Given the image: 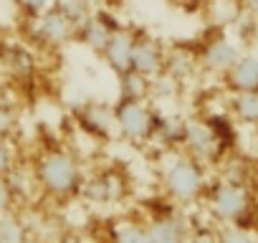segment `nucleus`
Returning <instances> with one entry per match:
<instances>
[{
    "instance_id": "f03ea898",
    "label": "nucleus",
    "mask_w": 258,
    "mask_h": 243,
    "mask_svg": "<svg viewBox=\"0 0 258 243\" xmlns=\"http://www.w3.org/2000/svg\"><path fill=\"white\" fill-rule=\"evenodd\" d=\"M203 205L215 225L248 228V220L255 213V193L248 180H235V177L220 175L218 180H210Z\"/></svg>"
},
{
    "instance_id": "20e7f679",
    "label": "nucleus",
    "mask_w": 258,
    "mask_h": 243,
    "mask_svg": "<svg viewBox=\"0 0 258 243\" xmlns=\"http://www.w3.org/2000/svg\"><path fill=\"white\" fill-rule=\"evenodd\" d=\"M225 150H228V140L223 137V132L218 127V119L192 116L185 122L180 152L190 155L192 160H198L205 167H213L225 157Z\"/></svg>"
},
{
    "instance_id": "1a4fd4ad",
    "label": "nucleus",
    "mask_w": 258,
    "mask_h": 243,
    "mask_svg": "<svg viewBox=\"0 0 258 243\" xmlns=\"http://www.w3.org/2000/svg\"><path fill=\"white\" fill-rule=\"evenodd\" d=\"M74 122L76 127L96 140H109L116 135L114 130V104L109 101H99V99H89L74 106Z\"/></svg>"
},
{
    "instance_id": "4468645a",
    "label": "nucleus",
    "mask_w": 258,
    "mask_h": 243,
    "mask_svg": "<svg viewBox=\"0 0 258 243\" xmlns=\"http://www.w3.org/2000/svg\"><path fill=\"white\" fill-rule=\"evenodd\" d=\"M225 89L230 94L243 91H258V53H240V58L233 64V69L223 76Z\"/></svg>"
},
{
    "instance_id": "ddd939ff",
    "label": "nucleus",
    "mask_w": 258,
    "mask_h": 243,
    "mask_svg": "<svg viewBox=\"0 0 258 243\" xmlns=\"http://www.w3.org/2000/svg\"><path fill=\"white\" fill-rule=\"evenodd\" d=\"M137 36H140L137 28H129V26H119L116 28V33L111 36V41L101 51V61L109 66V71L124 74V71L132 69V56H135Z\"/></svg>"
},
{
    "instance_id": "bb28decb",
    "label": "nucleus",
    "mask_w": 258,
    "mask_h": 243,
    "mask_svg": "<svg viewBox=\"0 0 258 243\" xmlns=\"http://www.w3.org/2000/svg\"><path fill=\"white\" fill-rule=\"evenodd\" d=\"M238 6H240V11L245 16H250V18L258 21V0H238Z\"/></svg>"
},
{
    "instance_id": "dca6fc26",
    "label": "nucleus",
    "mask_w": 258,
    "mask_h": 243,
    "mask_svg": "<svg viewBox=\"0 0 258 243\" xmlns=\"http://www.w3.org/2000/svg\"><path fill=\"white\" fill-rule=\"evenodd\" d=\"M0 61H3L6 71L11 76H16L18 81H28L36 74V58L21 43H3V48H0Z\"/></svg>"
},
{
    "instance_id": "2eb2a0df",
    "label": "nucleus",
    "mask_w": 258,
    "mask_h": 243,
    "mask_svg": "<svg viewBox=\"0 0 258 243\" xmlns=\"http://www.w3.org/2000/svg\"><path fill=\"white\" fill-rule=\"evenodd\" d=\"M106 243H150L145 218L135 215V213H126V215H119V218L109 220Z\"/></svg>"
},
{
    "instance_id": "5701e85b",
    "label": "nucleus",
    "mask_w": 258,
    "mask_h": 243,
    "mask_svg": "<svg viewBox=\"0 0 258 243\" xmlns=\"http://www.w3.org/2000/svg\"><path fill=\"white\" fill-rule=\"evenodd\" d=\"M16 167H18V160H16V147H13V140L0 135V177L11 175Z\"/></svg>"
},
{
    "instance_id": "f257e3e1",
    "label": "nucleus",
    "mask_w": 258,
    "mask_h": 243,
    "mask_svg": "<svg viewBox=\"0 0 258 243\" xmlns=\"http://www.w3.org/2000/svg\"><path fill=\"white\" fill-rule=\"evenodd\" d=\"M31 172L36 180V190L43 198H48L58 205L81 198L86 172H84V165L74 150H69L63 145H53V147L41 150Z\"/></svg>"
},
{
    "instance_id": "423d86ee",
    "label": "nucleus",
    "mask_w": 258,
    "mask_h": 243,
    "mask_svg": "<svg viewBox=\"0 0 258 243\" xmlns=\"http://www.w3.org/2000/svg\"><path fill=\"white\" fill-rule=\"evenodd\" d=\"M28 38L41 48H58L76 41V23L63 8L51 3L41 16L28 21Z\"/></svg>"
},
{
    "instance_id": "cd10ccee",
    "label": "nucleus",
    "mask_w": 258,
    "mask_h": 243,
    "mask_svg": "<svg viewBox=\"0 0 258 243\" xmlns=\"http://www.w3.org/2000/svg\"><path fill=\"white\" fill-rule=\"evenodd\" d=\"M56 243H84V240H81V235H79V233L66 230V233H61V235L56 238Z\"/></svg>"
},
{
    "instance_id": "39448f33",
    "label": "nucleus",
    "mask_w": 258,
    "mask_h": 243,
    "mask_svg": "<svg viewBox=\"0 0 258 243\" xmlns=\"http://www.w3.org/2000/svg\"><path fill=\"white\" fill-rule=\"evenodd\" d=\"M157 106L150 99H116L114 101V130L129 145H150Z\"/></svg>"
},
{
    "instance_id": "b1692460",
    "label": "nucleus",
    "mask_w": 258,
    "mask_h": 243,
    "mask_svg": "<svg viewBox=\"0 0 258 243\" xmlns=\"http://www.w3.org/2000/svg\"><path fill=\"white\" fill-rule=\"evenodd\" d=\"M53 3H56L58 8H63L76 26L94 11V8H91V0H53Z\"/></svg>"
},
{
    "instance_id": "9d476101",
    "label": "nucleus",
    "mask_w": 258,
    "mask_h": 243,
    "mask_svg": "<svg viewBox=\"0 0 258 243\" xmlns=\"http://www.w3.org/2000/svg\"><path fill=\"white\" fill-rule=\"evenodd\" d=\"M119 26H121V23H119L109 11H91V13L76 26V41H79L86 51L101 56V51L106 48V43L111 41V36L116 33Z\"/></svg>"
},
{
    "instance_id": "c756f323",
    "label": "nucleus",
    "mask_w": 258,
    "mask_h": 243,
    "mask_svg": "<svg viewBox=\"0 0 258 243\" xmlns=\"http://www.w3.org/2000/svg\"><path fill=\"white\" fill-rule=\"evenodd\" d=\"M250 152H253V160L258 165V130H255V137H253V145H250Z\"/></svg>"
},
{
    "instance_id": "412c9836",
    "label": "nucleus",
    "mask_w": 258,
    "mask_h": 243,
    "mask_svg": "<svg viewBox=\"0 0 258 243\" xmlns=\"http://www.w3.org/2000/svg\"><path fill=\"white\" fill-rule=\"evenodd\" d=\"M18 125H21V111H18V104L6 96V94H0V135L3 137H11L18 132Z\"/></svg>"
},
{
    "instance_id": "0eeeda50",
    "label": "nucleus",
    "mask_w": 258,
    "mask_h": 243,
    "mask_svg": "<svg viewBox=\"0 0 258 243\" xmlns=\"http://www.w3.org/2000/svg\"><path fill=\"white\" fill-rule=\"evenodd\" d=\"M129 193V180L126 172L119 165H104L86 175L81 198L91 205H116L126 198Z\"/></svg>"
},
{
    "instance_id": "6ab92c4d",
    "label": "nucleus",
    "mask_w": 258,
    "mask_h": 243,
    "mask_svg": "<svg viewBox=\"0 0 258 243\" xmlns=\"http://www.w3.org/2000/svg\"><path fill=\"white\" fill-rule=\"evenodd\" d=\"M28 233L31 230L26 220L18 215V210L0 213V243H26Z\"/></svg>"
},
{
    "instance_id": "6e6552de",
    "label": "nucleus",
    "mask_w": 258,
    "mask_h": 243,
    "mask_svg": "<svg viewBox=\"0 0 258 243\" xmlns=\"http://www.w3.org/2000/svg\"><path fill=\"white\" fill-rule=\"evenodd\" d=\"M150 243H190L192 223L182 213L180 205L170 203L165 210H155L145 218Z\"/></svg>"
},
{
    "instance_id": "a211bd4d",
    "label": "nucleus",
    "mask_w": 258,
    "mask_h": 243,
    "mask_svg": "<svg viewBox=\"0 0 258 243\" xmlns=\"http://www.w3.org/2000/svg\"><path fill=\"white\" fill-rule=\"evenodd\" d=\"M116 86L121 99H150L152 96V79L145 74L129 69L124 74H116Z\"/></svg>"
},
{
    "instance_id": "aec40b11",
    "label": "nucleus",
    "mask_w": 258,
    "mask_h": 243,
    "mask_svg": "<svg viewBox=\"0 0 258 243\" xmlns=\"http://www.w3.org/2000/svg\"><path fill=\"white\" fill-rule=\"evenodd\" d=\"M198 66V61L190 56V51H170L167 53V69H165V76H170L172 81H182L192 74V69Z\"/></svg>"
},
{
    "instance_id": "7ed1b4c3",
    "label": "nucleus",
    "mask_w": 258,
    "mask_h": 243,
    "mask_svg": "<svg viewBox=\"0 0 258 243\" xmlns=\"http://www.w3.org/2000/svg\"><path fill=\"white\" fill-rule=\"evenodd\" d=\"M208 185H210V177H208L205 165H200L198 160H192L190 155L180 150L170 152L167 162L162 165V175H160V188L167 203H175L180 208L198 205L203 203Z\"/></svg>"
},
{
    "instance_id": "c85d7f7f",
    "label": "nucleus",
    "mask_w": 258,
    "mask_h": 243,
    "mask_svg": "<svg viewBox=\"0 0 258 243\" xmlns=\"http://www.w3.org/2000/svg\"><path fill=\"white\" fill-rule=\"evenodd\" d=\"M26 243H56V240H51V238H43V235H36V233H28Z\"/></svg>"
},
{
    "instance_id": "9b49d317",
    "label": "nucleus",
    "mask_w": 258,
    "mask_h": 243,
    "mask_svg": "<svg viewBox=\"0 0 258 243\" xmlns=\"http://www.w3.org/2000/svg\"><path fill=\"white\" fill-rule=\"evenodd\" d=\"M243 48L235 38L230 36H215L210 38L203 48H200V56H198V66L208 74H215V76H225L233 64L240 58Z\"/></svg>"
},
{
    "instance_id": "4be33fe9",
    "label": "nucleus",
    "mask_w": 258,
    "mask_h": 243,
    "mask_svg": "<svg viewBox=\"0 0 258 243\" xmlns=\"http://www.w3.org/2000/svg\"><path fill=\"white\" fill-rule=\"evenodd\" d=\"M215 243H258L250 228L243 225H215Z\"/></svg>"
},
{
    "instance_id": "f3484780",
    "label": "nucleus",
    "mask_w": 258,
    "mask_h": 243,
    "mask_svg": "<svg viewBox=\"0 0 258 243\" xmlns=\"http://www.w3.org/2000/svg\"><path fill=\"white\" fill-rule=\"evenodd\" d=\"M230 114L235 116V122L245 127L258 130V91H243V94H230Z\"/></svg>"
},
{
    "instance_id": "f8f14e48",
    "label": "nucleus",
    "mask_w": 258,
    "mask_h": 243,
    "mask_svg": "<svg viewBox=\"0 0 258 243\" xmlns=\"http://www.w3.org/2000/svg\"><path fill=\"white\" fill-rule=\"evenodd\" d=\"M167 46L150 36L147 31H140L137 36V43H135V56H132V69L145 74L147 79H160L165 76V69H167Z\"/></svg>"
},
{
    "instance_id": "a878e982",
    "label": "nucleus",
    "mask_w": 258,
    "mask_h": 243,
    "mask_svg": "<svg viewBox=\"0 0 258 243\" xmlns=\"http://www.w3.org/2000/svg\"><path fill=\"white\" fill-rule=\"evenodd\" d=\"M11 3L21 11V16H26V18L31 21V18L41 16V13L53 3V0H11Z\"/></svg>"
},
{
    "instance_id": "393cba45",
    "label": "nucleus",
    "mask_w": 258,
    "mask_h": 243,
    "mask_svg": "<svg viewBox=\"0 0 258 243\" xmlns=\"http://www.w3.org/2000/svg\"><path fill=\"white\" fill-rule=\"evenodd\" d=\"M18 205H21V198H18L13 183L8 180V175L0 177V213H13V210H18Z\"/></svg>"
}]
</instances>
